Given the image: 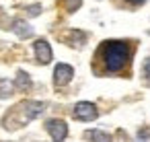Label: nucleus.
Instances as JSON below:
<instances>
[{
  "label": "nucleus",
  "instance_id": "obj_6",
  "mask_svg": "<svg viewBox=\"0 0 150 142\" xmlns=\"http://www.w3.org/2000/svg\"><path fill=\"white\" fill-rule=\"evenodd\" d=\"M88 140H95V142H111V138L105 134V132H99V130H88L84 134Z\"/></svg>",
  "mask_w": 150,
  "mask_h": 142
},
{
  "label": "nucleus",
  "instance_id": "obj_10",
  "mask_svg": "<svg viewBox=\"0 0 150 142\" xmlns=\"http://www.w3.org/2000/svg\"><path fill=\"white\" fill-rule=\"evenodd\" d=\"M144 72H146V76H148V78H150V60H148V62H146V66H144Z\"/></svg>",
  "mask_w": 150,
  "mask_h": 142
},
{
  "label": "nucleus",
  "instance_id": "obj_8",
  "mask_svg": "<svg viewBox=\"0 0 150 142\" xmlns=\"http://www.w3.org/2000/svg\"><path fill=\"white\" fill-rule=\"evenodd\" d=\"M17 84H19L21 89H27V87L31 84V80H29V76H27L25 72H21V74H19V80H17Z\"/></svg>",
  "mask_w": 150,
  "mask_h": 142
},
{
  "label": "nucleus",
  "instance_id": "obj_5",
  "mask_svg": "<svg viewBox=\"0 0 150 142\" xmlns=\"http://www.w3.org/2000/svg\"><path fill=\"white\" fill-rule=\"evenodd\" d=\"M35 56H37V60L41 64L52 62V48H50V43L45 39H37L35 41Z\"/></svg>",
  "mask_w": 150,
  "mask_h": 142
},
{
  "label": "nucleus",
  "instance_id": "obj_9",
  "mask_svg": "<svg viewBox=\"0 0 150 142\" xmlns=\"http://www.w3.org/2000/svg\"><path fill=\"white\" fill-rule=\"evenodd\" d=\"M68 9H76V6H80V0H68Z\"/></svg>",
  "mask_w": 150,
  "mask_h": 142
},
{
  "label": "nucleus",
  "instance_id": "obj_4",
  "mask_svg": "<svg viewBox=\"0 0 150 142\" xmlns=\"http://www.w3.org/2000/svg\"><path fill=\"white\" fill-rule=\"evenodd\" d=\"M47 132L52 134V138L56 142H62L66 136H68V126L62 121V119H50L47 121Z\"/></svg>",
  "mask_w": 150,
  "mask_h": 142
},
{
  "label": "nucleus",
  "instance_id": "obj_1",
  "mask_svg": "<svg viewBox=\"0 0 150 142\" xmlns=\"http://www.w3.org/2000/svg\"><path fill=\"white\" fill-rule=\"evenodd\" d=\"M129 50L123 41H107L103 48V62L109 72H119L127 62Z\"/></svg>",
  "mask_w": 150,
  "mask_h": 142
},
{
  "label": "nucleus",
  "instance_id": "obj_2",
  "mask_svg": "<svg viewBox=\"0 0 150 142\" xmlns=\"http://www.w3.org/2000/svg\"><path fill=\"white\" fill-rule=\"evenodd\" d=\"M74 117L76 119H82V121H91L97 117V107L93 103H86V101H80L74 105Z\"/></svg>",
  "mask_w": 150,
  "mask_h": 142
},
{
  "label": "nucleus",
  "instance_id": "obj_3",
  "mask_svg": "<svg viewBox=\"0 0 150 142\" xmlns=\"http://www.w3.org/2000/svg\"><path fill=\"white\" fill-rule=\"evenodd\" d=\"M72 76H74V70H72V66H68V64H58L56 70H54V82H56L58 87L68 84V82L72 80Z\"/></svg>",
  "mask_w": 150,
  "mask_h": 142
},
{
  "label": "nucleus",
  "instance_id": "obj_11",
  "mask_svg": "<svg viewBox=\"0 0 150 142\" xmlns=\"http://www.w3.org/2000/svg\"><path fill=\"white\" fill-rule=\"evenodd\" d=\"M129 2H132V4H142L144 0H129Z\"/></svg>",
  "mask_w": 150,
  "mask_h": 142
},
{
  "label": "nucleus",
  "instance_id": "obj_7",
  "mask_svg": "<svg viewBox=\"0 0 150 142\" xmlns=\"http://www.w3.org/2000/svg\"><path fill=\"white\" fill-rule=\"evenodd\" d=\"M15 31H17L21 37H27V35H31V29H29V25H27V23H23V21H17V23H15Z\"/></svg>",
  "mask_w": 150,
  "mask_h": 142
}]
</instances>
